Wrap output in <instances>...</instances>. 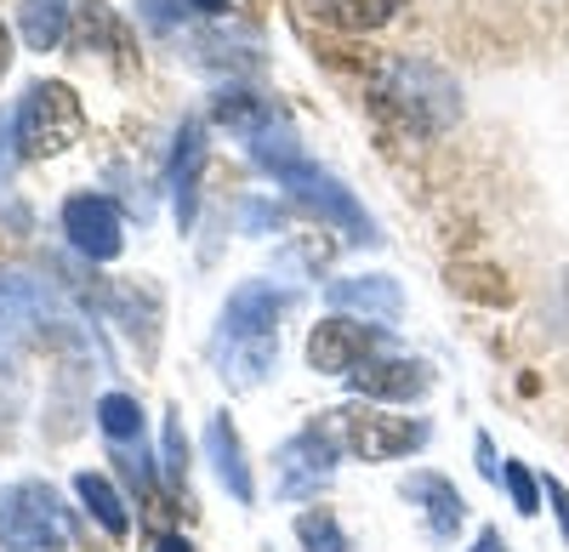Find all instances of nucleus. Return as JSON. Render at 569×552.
Here are the masks:
<instances>
[{"label": "nucleus", "instance_id": "f257e3e1", "mask_svg": "<svg viewBox=\"0 0 569 552\" xmlns=\"http://www.w3.org/2000/svg\"><path fill=\"white\" fill-rule=\"evenodd\" d=\"M297 297L268 280H246L222 302V319L211 331V364L228 388H257L279 364V313Z\"/></svg>", "mask_w": 569, "mask_h": 552}, {"label": "nucleus", "instance_id": "f03ea898", "mask_svg": "<svg viewBox=\"0 0 569 552\" xmlns=\"http://www.w3.org/2000/svg\"><path fill=\"white\" fill-rule=\"evenodd\" d=\"M376 103H382L399 126H410L421 137H439L461 114V86L427 58H393L382 69V80H376Z\"/></svg>", "mask_w": 569, "mask_h": 552}, {"label": "nucleus", "instance_id": "7ed1b4c3", "mask_svg": "<svg viewBox=\"0 0 569 552\" xmlns=\"http://www.w3.org/2000/svg\"><path fill=\"white\" fill-rule=\"evenodd\" d=\"M74 530L52 484H0V552H69Z\"/></svg>", "mask_w": 569, "mask_h": 552}, {"label": "nucleus", "instance_id": "20e7f679", "mask_svg": "<svg viewBox=\"0 0 569 552\" xmlns=\"http://www.w3.org/2000/svg\"><path fill=\"white\" fill-rule=\"evenodd\" d=\"M12 131H18V154L23 160H46V154H63L69 143H80L86 131V109L74 98V86L63 80H34L23 91V103L12 114Z\"/></svg>", "mask_w": 569, "mask_h": 552}, {"label": "nucleus", "instance_id": "39448f33", "mask_svg": "<svg viewBox=\"0 0 569 552\" xmlns=\"http://www.w3.org/2000/svg\"><path fill=\"white\" fill-rule=\"evenodd\" d=\"M330 439H337L348 455H365V462H393V455H410L427 444V422L410 416H388L376 404H342V410H325L319 422Z\"/></svg>", "mask_w": 569, "mask_h": 552}, {"label": "nucleus", "instance_id": "423d86ee", "mask_svg": "<svg viewBox=\"0 0 569 552\" xmlns=\"http://www.w3.org/2000/svg\"><path fill=\"white\" fill-rule=\"evenodd\" d=\"M273 182L279 189H291V200L297 205H308L313 217H325V222H337L348 240H376V222L365 217V205L353 200V189H342L330 171H319V165H308V160H297V165H284V171H273Z\"/></svg>", "mask_w": 569, "mask_h": 552}, {"label": "nucleus", "instance_id": "0eeeda50", "mask_svg": "<svg viewBox=\"0 0 569 552\" xmlns=\"http://www.w3.org/2000/svg\"><path fill=\"white\" fill-rule=\"evenodd\" d=\"M382 337H388V325L330 313V319H319V325L308 331V364H313L319 377H353L359 364L382 348Z\"/></svg>", "mask_w": 569, "mask_h": 552}, {"label": "nucleus", "instance_id": "6e6552de", "mask_svg": "<svg viewBox=\"0 0 569 552\" xmlns=\"http://www.w3.org/2000/svg\"><path fill=\"white\" fill-rule=\"evenodd\" d=\"M337 455L342 444L330 439L325 428H302L297 439H284L273 468H279V495L284 501H302V495H319L330 484V473H337Z\"/></svg>", "mask_w": 569, "mask_h": 552}, {"label": "nucleus", "instance_id": "1a4fd4ad", "mask_svg": "<svg viewBox=\"0 0 569 552\" xmlns=\"http://www.w3.org/2000/svg\"><path fill=\"white\" fill-rule=\"evenodd\" d=\"M58 302L52 285H40L34 273H0V353L18 348L34 325H52Z\"/></svg>", "mask_w": 569, "mask_h": 552}, {"label": "nucleus", "instance_id": "9d476101", "mask_svg": "<svg viewBox=\"0 0 569 552\" xmlns=\"http://www.w3.org/2000/svg\"><path fill=\"white\" fill-rule=\"evenodd\" d=\"M63 234H69L74 251L91 257V262H114L120 245H126L120 211H114V200H103V194H74V200L63 205Z\"/></svg>", "mask_w": 569, "mask_h": 552}, {"label": "nucleus", "instance_id": "9b49d317", "mask_svg": "<svg viewBox=\"0 0 569 552\" xmlns=\"http://www.w3.org/2000/svg\"><path fill=\"white\" fill-rule=\"evenodd\" d=\"M399 495L421 513V524H427V535H433V541H450L461 530V519H467V501H461V490L445 473H410L399 484Z\"/></svg>", "mask_w": 569, "mask_h": 552}, {"label": "nucleus", "instance_id": "f8f14e48", "mask_svg": "<svg viewBox=\"0 0 569 552\" xmlns=\"http://www.w3.org/2000/svg\"><path fill=\"white\" fill-rule=\"evenodd\" d=\"M427 364L421 359H365L359 371L348 377V388L359 399H421L427 393Z\"/></svg>", "mask_w": 569, "mask_h": 552}, {"label": "nucleus", "instance_id": "ddd939ff", "mask_svg": "<svg viewBox=\"0 0 569 552\" xmlns=\"http://www.w3.org/2000/svg\"><path fill=\"white\" fill-rule=\"evenodd\" d=\"M206 455H211L222 490L240 501V508H251V501H257V479H251V468H246V444H240V433H233L228 416H211V422H206Z\"/></svg>", "mask_w": 569, "mask_h": 552}, {"label": "nucleus", "instance_id": "4468645a", "mask_svg": "<svg viewBox=\"0 0 569 552\" xmlns=\"http://www.w3.org/2000/svg\"><path fill=\"white\" fill-rule=\"evenodd\" d=\"M330 308H353L365 319H399L405 313V291L388 273H353V280H330Z\"/></svg>", "mask_w": 569, "mask_h": 552}, {"label": "nucleus", "instance_id": "2eb2a0df", "mask_svg": "<svg viewBox=\"0 0 569 552\" xmlns=\"http://www.w3.org/2000/svg\"><path fill=\"white\" fill-rule=\"evenodd\" d=\"M405 0H308V12L330 29H348V34H365V29H382L399 18Z\"/></svg>", "mask_w": 569, "mask_h": 552}, {"label": "nucleus", "instance_id": "dca6fc26", "mask_svg": "<svg viewBox=\"0 0 569 552\" xmlns=\"http://www.w3.org/2000/svg\"><path fill=\"white\" fill-rule=\"evenodd\" d=\"M200 160H206V137H200V126H194V120H188V126L177 131V160H171L177 222H188V217H194V171H200Z\"/></svg>", "mask_w": 569, "mask_h": 552}, {"label": "nucleus", "instance_id": "f3484780", "mask_svg": "<svg viewBox=\"0 0 569 552\" xmlns=\"http://www.w3.org/2000/svg\"><path fill=\"white\" fill-rule=\"evenodd\" d=\"M74 495L86 501V513L98 519L109 535H126L131 530V513H126V501H120V490L103 479V473H74Z\"/></svg>", "mask_w": 569, "mask_h": 552}, {"label": "nucleus", "instance_id": "a211bd4d", "mask_svg": "<svg viewBox=\"0 0 569 552\" xmlns=\"http://www.w3.org/2000/svg\"><path fill=\"white\" fill-rule=\"evenodd\" d=\"M69 12H74V0H23V40L34 52H52L69 34Z\"/></svg>", "mask_w": 569, "mask_h": 552}, {"label": "nucleus", "instance_id": "6ab92c4d", "mask_svg": "<svg viewBox=\"0 0 569 552\" xmlns=\"http://www.w3.org/2000/svg\"><path fill=\"white\" fill-rule=\"evenodd\" d=\"M98 428L114 444H142V404L131 393H103L98 399Z\"/></svg>", "mask_w": 569, "mask_h": 552}, {"label": "nucleus", "instance_id": "aec40b11", "mask_svg": "<svg viewBox=\"0 0 569 552\" xmlns=\"http://www.w3.org/2000/svg\"><path fill=\"white\" fill-rule=\"evenodd\" d=\"M297 541H302L308 552H353V546H348V535H342V524L330 519L325 508H319V513H302V519H297Z\"/></svg>", "mask_w": 569, "mask_h": 552}, {"label": "nucleus", "instance_id": "412c9836", "mask_svg": "<svg viewBox=\"0 0 569 552\" xmlns=\"http://www.w3.org/2000/svg\"><path fill=\"white\" fill-rule=\"evenodd\" d=\"M501 484H507L512 508L525 513V519H536V513H541V484L530 479V468H525V462H501Z\"/></svg>", "mask_w": 569, "mask_h": 552}, {"label": "nucleus", "instance_id": "4be33fe9", "mask_svg": "<svg viewBox=\"0 0 569 552\" xmlns=\"http://www.w3.org/2000/svg\"><path fill=\"white\" fill-rule=\"evenodd\" d=\"M182 473H188V444H182V416L171 410L166 416V479L182 484Z\"/></svg>", "mask_w": 569, "mask_h": 552}, {"label": "nucleus", "instance_id": "5701e85b", "mask_svg": "<svg viewBox=\"0 0 569 552\" xmlns=\"http://www.w3.org/2000/svg\"><path fill=\"white\" fill-rule=\"evenodd\" d=\"M547 501H552V513H558V524H563V541H569V490H563L558 479H547Z\"/></svg>", "mask_w": 569, "mask_h": 552}, {"label": "nucleus", "instance_id": "b1692460", "mask_svg": "<svg viewBox=\"0 0 569 552\" xmlns=\"http://www.w3.org/2000/svg\"><path fill=\"white\" fill-rule=\"evenodd\" d=\"M12 143H18V131L0 126V177H7V165H12Z\"/></svg>", "mask_w": 569, "mask_h": 552}, {"label": "nucleus", "instance_id": "393cba45", "mask_svg": "<svg viewBox=\"0 0 569 552\" xmlns=\"http://www.w3.org/2000/svg\"><path fill=\"white\" fill-rule=\"evenodd\" d=\"M479 468H485V479H501V468H496V450H490V439H479Z\"/></svg>", "mask_w": 569, "mask_h": 552}, {"label": "nucleus", "instance_id": "a878e982", "mask_svg": "<svg viewBox=\"0 0 569 552\" xmlns=\"http://www.w3.org/2000/svg\"><path fill=\"white\" fill-rule=\"evenodd\" d=\"M472 552H507V541H501V535H496V530H485V535H479V541H472Z\"/></svg>", "mask_w": 569, "mask_h": 552}, {"label": "nucleus", "instance_id": "bb28decb", "mask_svg": "<svg viewBox=\"0 0 569 552\" xmlns=\"http://www.w3.org/2000/svg\"><path fill=\"white\" fill-rule=\"evenodd\" d=\"M12 69V34H7V23H0V74Z\"/></svg>", "mask_w": 569, "mask_h": 552}, {"label": "nucleus", "instance_id": "cd10ccee", "mask_svg": "<svg viewBox=\"0 0 569 552\" xmlns=\"http://www.w3.org/2000/svg\"><path fill=\"white\" fill-rule=\"evenodd\" d=\"M194 12H206V18H217V12H228V0H188Z\"/></svg>", "mask_w": 569, "mask_h": 552}, {"label": "nucleus", "instance_id": "c85d7f7f", "mask_svg": "<svg viewBox=\"0 0 569 552\" xmlns=\"http://www.w3.org/2000/svg\"><path fill=\"white\" fill-rule=\"evenodd\" d=\"M154 552H194V546H188L182 535H160V546H154Z\"/></svg>", "mask_w": 569, "mask_h": 552}]
</instances>
